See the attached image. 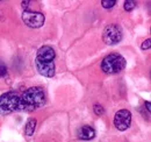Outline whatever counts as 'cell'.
<instances>
[{"label":"cell","mask_w":151,"mask_h":142,"mask_svg":"<svg viewBox=\"0 0 151 142\" xmlns=\"http://www.w3.org/2000/svg\"><path fill=\"white\" fill-rule=\"evenodd\" d=\"M45 104V92L40 86L26 90L19 99V111L33 112Z\"/></svg>","instance_id":"cell-1"},{"label":"cell","mask_w":151,"mask_h":142,"mask_svg":"<svg viewBox=\"0 0 151 142\" xmlns=\"http://www.w3.org/2000/svg\"><path fill=\"white\" fill-rule=\"evenodd\" d=\"M126 59L122 55L120 54H111L108 56H106L102 62H101V70L105 73L108 75H113L121 72L126 68Z\"/></svg>","instance_id":"cell-2"},{"label":"cell","mask_w":151,"mask_h":142,"mask_svg":"<svg viewBox=\"0 0 151 142\" xmlns=\"http://www.w3.org/2000/svg\"><path fill=\"white\" fill-rule=\"evenodd\" d=\"M20 96L17 92H6L0 96V114L7 115L19 111Z\"/></svg>","instance_id":"cell-3"},{"label":"cell","mask_w":151,"mask_h":142,"mask_svg":"<svg viewBox=\"0 0 151 142\" xmlns=\"http://www.w3.org/2000/svg\"><path fill=\"white\" fill-rule=\"evenodd\" d=\"M122 37H123V34H122L121 27L117 26V25H115V23L108 25L105 28L104 33H102V40L108 46L117 44L119 42H121Z\"/></svg>","instance_id":"cell-4"},{"label":"cell","mask_w":151,"mask_h":142,"mask_svg":"<svg viewBox=\"0 0 151 142\" xmlns=\"http://www.w3.org/2000/svg\"><path fill=\"white\" fill-rule=\"evenodd\" d=\"M22 21L30 28H40L44 25L45 17L41 12H34V11H23L22 13Z\"/></svg>","instance_id":"cell-5"},{"label":"cell","mask_w":151,"mask_h":142,"mask_svg":"<svg viewBox=\"0 0 151 142\" xmlns=\"http://www.w3.org/2000/svg\"><path fill=\"white\" fill-rule=\"evenodd\" d=\"M113 122L114 126L121 132L128 129L130 127V124H132V113H130V111H128V109L117 111L114 115Z\"/></svg>","instance_id":"cell-6"},{"label":"cell","mask_w":151,"mask_h":142,"mask_svg":"<svg viewBox=\"0 0 151 142\" xmlns=\"http://www.w3.org/2000/svg\"><path fill=\"white\" fill-rule=\"evenodd\" d=\"M35 65L37 69L38 73L47 77V78H52L55 76V63L54 62H49V61H44L36 57L35 58Z\"/></svg>","instance_id":"cell-7"},{"label":"cell","mask_w":151,"mask_h":142,"mask_svg":"<svg viewBox=\"0 0 151 142\" xmlns=\"http://www.w3.org/2000/svg\"><path fill=\"white\" fill-rule=\"evenodd\" d=\"M36 57L41 58V59H44V61L54 62V59L56 57V53H55V50L50 46H43V47H41L38 49Z\"/></svg>","instance_id":"cell-8"},{"label":"cell","mask_w":151,"mask_h":142,"mask_svg":"<svg viewBox=\"0 0 151 142\" xmlns=\"http://www.w3.org/2000/svg\"><path fill=\"white\" fill-rule=\"evenodd\" d=\"M77 135L81 140H92L95 138V130L93 127H91L88 125H85V126H81L77 130Z\"/></svg>","instance_id":"cell-9"},{"label":"cell","mask_w":151,"mask_h":142,"mask_svg":"<svg viewBox=\"0 0 151 142\" xmlns=\"http://www.w3.org/2000/svg\"><path fill=\"white\" fill-rule=\"evenodd\" d=\"M36 124H37V121H36L35 118H30V119L27 121V124L24 126V133H26V135L32 136V135L34 134L35 128H36Z\"/></svg>","instance_id":"cell-10"},{"label":"cell","mask_w":151,"mask_h":142,"mask_svg":"<svg viewBox=\"0 0 151 142\" xmlns=\"http://www.w3.org/2000/svg\"><path fill=\"white\" fill-rule=\"evenodd\" d=\"M135 7H136V2H135V1H132V0H127V1H124V9H126V11L130 12V11H132Z\"/></svg>","instance_id":"cell-11"},{"label":"cell","mask_w":151,"mask_h":142,"mask_svg":"<svg viewBox=\"0 0 151 142\" xmlns=\"http://www.w3.org/2000/svg\"><path fill=\"white\" fill-rule=\"evenodd\" d=\"M115 4H116L115 0H102L101 1V5L104 8H112Z\"/></svg>","instance_id":"cell-12"},{"label":"cell","mask_w":151,"mask_h":142,"mask_svg":"<svg viewBox=\"0 0 151 142\" xmlns=\"http://www.w3.org/2000/svg\"><path fill=\"white\" fill-rule=\"evenodd\" d=\"M93 109H94V113L96 115H102L104 113H105V109H104V107L101 106L100 104H95L94 107H93Z\"/></svg>","instance_id":"cell-13"},{"label":"cell","mask_w":151,"mask_h":142,"mask_svg":"<svg viewBox=\"0 0 151 142\" xmlns=\"http://www.w3.org/2000/svg\"><path fill=\"white\" fill-rule=\"evenodd\" d=\"M6 75H7V67L2 61H0V77H5Z\"/></svg>","instance_id":"cell-14"},{"label":"cell","mask_w":151,"mask_h":142,"mask_svg":"<svg viewBox=\"0 0 151 142\" xmlns=\"http://www.w3.org/2000/svg\"><path fill=\"white\" fill-rule=\"evenodd\" d=\"M150 38H148V40H145L143 43H142V46H141V48L143 49V50H145V49H149L150 48Z\"/></svg>","instance_id":"cell-15"},{"label":"cell","mask_w":151,"mask_h":142,"mask_svg":"<svg viewBox=\"0 0 151 142\" xmlns=\"http://www.w3.org/2000/svg\"><path fill=\"white\" fill-rule=\"evenodd\" d=\"M145 106H147V109L150 112V109H151V105H150V103L149 101H145Z\"/></svg>","instance_id":"cell-16"}]
</instances>
